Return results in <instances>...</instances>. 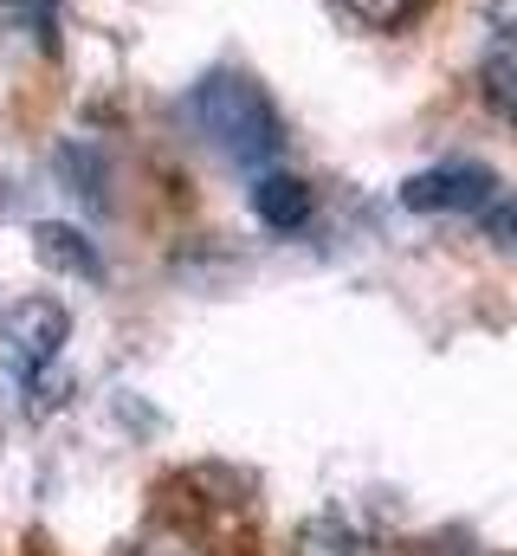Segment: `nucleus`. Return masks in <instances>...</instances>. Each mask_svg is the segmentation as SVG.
Returning <instances> with one entry per match:
<instances>
[{"instance_id":"obj_1","label":"nucleus","mask_w":517,"mask_h":556,"mask_svg":"<svg viewBox=\"0 0 517 556\" xmlns=\"http://www.w3.org/2000/svg\"><path fill=\"white\" fill-rule=\"evenodd\" d=\"M188 124L201 130L207 149H220L227 162L258 168L285 149V124H278V104L265 98V85L247 72H207L188 98Z\"/></svg>"},{"instance_id":"obj_2","label":"nucleus","mask_w":517,"mask_h":556,"mask_svg":"<svg viewBox=\"0 0 517 556\" xmlns=\"http://www.w3.org/2000/svg\"><path fill=\"white\" fill-rule=\"evenodd\" d=\"M65 337H72V311H65L59 298H20V304H7V317H0L7 369H13L26 389H33V382L59 363Z\"/></svg>"},{"instance_id":"obj_3","label":"nucleus","mask_w":517,"mask_h":556,"mask_svg":"<svg viewBox=\"0 0 517 556\" xmlns=\"http://www.w3.org/2000/svg\"><path fill=\"white\" fill-rule=\"evenodd\" d=\"M499 175L479 168V162H440V168H420L401 181V207L414 214H479L492 201Z\"/></svg>"},{"instance_id":"obj_4","label":"nucleus","mask_w":517,"mask_h":556,"mask_svg":"<svg viewBox=\"0 0 517 556\" xmlns=\"http://www.w3.org/2000/svg\"><path fill=\"white\" fill-rule=\"evenodd\" d=\"M253 214L272 233H298V227H311L317 194H311V181H298V175H258L253 181Z\"/></svg>"},{"instance_id":"obj_5","label":"nucleus","mask_w":517,"mask_h":556,"mask_svg":"<svg viewBox=\"0 0 517 556\" xmlns=\"http://www.w3.org/2000/svg\"><path fill=\"white\" fill-rule=\"evenodd\" d=\"M33 253L52 266V273H72V278H104V260L91 253V240L78 227H59V220H39L33 227Z\"/></svg>"},{"instance_id":"obj_6","label":"nucleus","mask_w":517,"mask_h":556,"mask_svg":"<svg viewBox=\"0 0 517 556\" xmlns=\"http://www.w3.org/2000/svg\"><path fill=\"white\" fill-rule=\"evenodd\" d=\"M479 91H486V104L517 130V26L492 39V52H486V65H479Z\"/></svg>"},{"instance_id":"obj_7","label":"nucleus","mask_w":517,"mask_h":556,"mask_svg":"<svg viewBox=\"0 0 517 556\" xmlns=\"http://www.w3.org/2000/svg\"><path fill=\"white\" fill-rule=\"evenodd\" d=\"M291 556H382V544H369L356 525H343V518H311L304 531H298V551Z\"/></svg>"},{"instance_id":"obj_8","label":"nucleus","mask_w":517,"mask_h":556,"mask_svg":"<svg viewBox=\"0 0 517 556\" xmlns=\"http://www.w3.org/2000/svg\"><path fill=\"white\" fill-rule=\"evenodd\" d=\"M0 33H33L52 52V39H59V0H0Z\"/></svg>"},{"instance_id":"obj_9","label":"nucleus","mask_w":517,"mask_h":556,"mask_svg":"<svg viewBox=\"0 0 517 556\" xmlns=\"http://www.w3.org/2000/svg\"><path fill=\"white\" fill-rule=\"evenodd\" d=\"M472 220H479V233H486L499 253H512V260H517V188L499 181V188H492V201H486Z\"/></svg>"},{"instance_id":"obj_10","label":"nucleus","mask_w":517,"mask_h":556,"mask_svg":"<svg viewBox=\"0 0 517 556\" xmlns=\"http://www.w3.org/2000/svg\"><path fill=\"white\" fill-rule=\"evenodd\" d=\"M343 13H356L363 26H382V33H394V26H407L414 13H420V0H337Z\"/></svg>"},{"instance_id":"obj_11","label":"nucleus","mask_w":517,"mask_h":556,"mask_svg":"<svg viewBox=\"0 0 517 556\" xmlns=\"http://www.w3.org/2000/svg\"><path fill=\"white\" fill-rule=\"evenodd\" d=\"M129 556H201V544H188V538H175V531H168V538H142Z\"/></svg>"},{"instance_id":"obj_12","label":"nucleus","mask_w":517,"mask_h":556,"mask_svg":"<svg viewBox=\"0 0 517 556\" xmlns=\"http://www.w3.org/2000/svg\"><path fill=\"white\" fill-rule=\"evenodd\" d=\"M472 7H479L499 33H512V26H517V0H472Z\"/></svg>"}]
</instances>
